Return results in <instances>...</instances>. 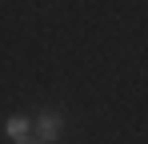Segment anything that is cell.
Wrapping results in <instances>:
<instances>
[{
    "label": "cell",
    "mask_w": 148,
    "mask_h": 144,
    "mask_svg": "<svg viewBox=\"0 0 148 144\" xmlns=\"http://www.w3.org/2000/svg\"><path fill=\"white\" fill-rule=\"evenodd\" d=\"M24 144H44V140H24Z\"/></svg>",
    "instance_id": "obj_3"
},
{
    "label": "cell",
    "mask_w": 148,
    "mask_h": 144,
    "mask_svg": "<svg viewBox=\"0 0 148 144\" xmlns=\"http://www.w3.org/2000/svg\"><path fill=\"white\" fill-rule=\"evenodd\" d=\"M4 132H8V140L24 144L28 132H32V120H28V116H8V120H4Z\"/></svg>",
    "instance_id": "obj_2"
},
{
    "label": "cell",
    "mask_w": 148,
    "mask_h": 144,
    "mask_svg": "<svg viewBox=\"0 0 148 144\" xmlns=\"http://www.w3.org/2000/svg\"><path fill=\"white\" fill-rule=\"evenodd\" d=\"M60 132H64V116H60V112H40V116H36V140L56 144Z\"/></svg>",
    "instance_id": "obj_1"
}]
</instances>
